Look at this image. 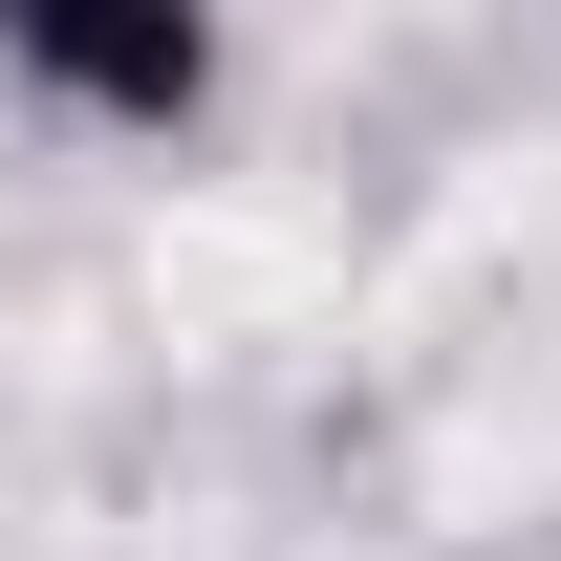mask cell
I'll list each match as a JSON object with an SVG mask.
<instances>
[{"label": "cell", "instance_id": "1", "mask_svg": "<svg viewBox=\"0 0 561 561\" xmlns=\"http://www.w3.org/2000/svg\"><path fill=\"white\" fill-rule=\"evenodd\" d=\"M151 302H173L195 346H260V324H302V302H324V238H280V216H238V195H173Z\"/></svg>", "mask_w": 561, "mask_h": 561}]
</instances>
